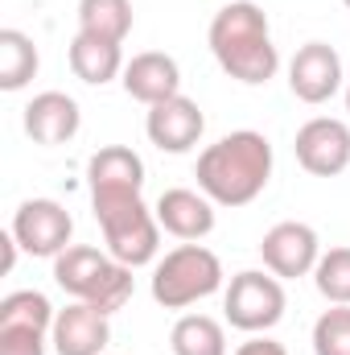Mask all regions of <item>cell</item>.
<instances>
[{
	"label": "cell",
	"mask_w": 350,
	"mask_h": 355,
	"mask_svg": "<svg viewBox=\"0 0 350 355\" xmlns=\"http://www.w3.org/2000/svg\"><path fill=\"white\" fill-rule=\"evenodd\" d=\"M194 178L214 207H248L272 182V141L256 128L227 132L198 153Z\"/></svg>",
	"instance_id": "cell-1"
},
{
	"label": "cell",
	"mask_w": 350,
	"mask_h": 355,
	"mask_svg": "<svg viewBox=\"0 0 350 355\" xmlns=\"http://www.w3.org/2000/svg\"><path fill=\"white\" fill-rule=\"evenodd\" d=\"M206 46L227 79L243 87H264L280 71V50L272 42V25L256 0H231L210 17Z\"/></svg>",
	"instance_id": "cell-2"
},
{
	"label": "cell",
	"mask_w": 350,
	"mask_h": 355,
	"mask_svg": "<svg viewBox=\"0 0 350 355\" xmlns=\"http://www.w3.org/2000/svg\"><path fill=\"white\" fill-rule=\"evenodd\" d=\"M54 285L62 293H71L75 302H87L103 314H116V310L128 306V297L136 289V277L107 248L71 244L62 257H54Z\"/></svg>",
	"instance_id": "cell-3"
},
{
	"label": "cell",
	"mask_w": 350,
	"mask_h": 355,
	"mask_svg": "<svg viewBox=\"0 0 350 355\" xmlns=\"http://www.w3.org/2000/svg\"><path fill=\"white\" fill-rule=\"evenodd\" d=\"M95 223L103 232V248L128 268L157 265L161 257V223L157 211L140 194H116V198H91Z\"/></svg>",
	"instance_id": "cell-4"
},
{
	"label": "cell",
	"mask_w": 350,
	"mask_h": 355,
	"mask_svg": "<svg viewBox=\"0 0 350 355\" xmlns=\"http://www.w3.org/2000/svg\"><path fill=\"white\" fill-rule=\"evenodd\" d=\"M227 285L223 261L206 244H177L153 265V302L165 310H190L206 297H214Z\"/></svg>",
	"instance_id": "cell-5"
},
{
	"label": "cell",
	"mask_w": 350,
	"mask_h": 355,
	"mask_svg": "<svg viewBox=\"0 0 350 355\" xmlns=\"http://www.w3.org/2000/svg\"><path fill=\"white\" fill-rule=\"evenodd\" d=\"M288 310L284 281L268 268H243L223 289V314L243 335H268Z\"/></svg>",
	"instance_id": "cell-6"
},
{
	"label": "cell",
	"mask_w": 350,
	"mask_h": 355,
	"mask_svg": "<svg viewBox=\"0 0 350 355\" xmlns=\"http://www.w3.org/2000/svg\"><path fill=\"white\" fill-rule=\"evenodd\" d=\"M8 232L17 236L21 252L29 257H62L71 248V236H75V219L71 211L58 202V198H25L8 223Z\"/></svg>",
	"instance_id": "cell-7"
},
{
	"label": "cell",
	"mask_w": 350,
	"mask_h": 355,
	"mask_svg": "<svg viewBox=\"0 0 350 355\" xmlns=\"http://www.w3.org/2000/svg\"><path fill=\"white\" fill-rule=\"evenodd\" d=\"M297 166L313 178H338L350 170V124L334 116H313L293 137Z\"/></svg>",
	"instance_id": "cell-8"
},
{
	"label": "cell",
	"mask_w": 350,
	"mask_h": 355,
	"mask_svg": "<svg viewBox=\"0 0 350 355\" xmlns=\"http://www.w3.org/2000/svg\"><path fill=\"white\" fill-rule=\"evenodd\" d=\"M264 268L276 272L280 281H297V277H313V268L322 261V240L309 223L301 219H284L276 227H268L260 240Z\"/></svg>",
	"instance_id": "cell-9"
},
{
	"label": "cell",
	"mask_w": 350,
	"mask_h": 355,
	"mask_svg": "<svg viewBox=\"0 0 350 355\" xmlns=\"http://www.w3.org/2000/svg\"><path fill=\"white\" fill-rule=\"evenodd\" d=\"M342 54L330 42H305L288 62V91L309 107L330 103L342 91Z\"/></svg>",
	"instance_id": "cell-10"
},
{
	"label": "cell",
	"mask_w": 350,
	"mask_h": 355,
	"mask_svg": "<svg viewBox=\"0 0 350 355\" xmlns=\"http://www.w3.org/2000/svg\"><path fill=\"white\" fill-rule=\"evenodd\" d=\"M21 124H25V137H29L33 145L54 149V145H66V141L79 137V128H83V107H79V99L66 95V91H42V95H33V99L25 103Z\"/></svg>",
	"instance_id": "cell-11"
},
{
	"label": "cell",
	"mask_w": 350,
	"mask_h": 355,
	"mask_svg": "<svg viewBox=\"0 0 350 355\" xmlns=\"http://www.w3.org/2000/svg\"><path fill=\"white\" fill-rule=\"evenodd\" d=\"M206 132V116L190 95H174L165 103H153L145 116V137L161 153H190Z\"/></svg>",
	"instance_id": "cell-12"
},
{
	"label": "cell",
	"mask_w": 350,
	"mask_h": 355,
	"mask_svg": "<svg viewBox=\"0 0 350 355\" xmlns=\"http://www.w3.org/2000/svg\"><path fill=\"white\" fill-rule=\"evenodd\" d=\"M153 211H157L161 232L181 240V244H202L214 232V202L202 190L169 186V190H161V198L153 202Z\"/></svg>",
	"instance_id": "cell-13"
},
{
	"label": "cell",
	"mask_w": 350,
	"mask_h": 355,
	"mask_svg": "<svg viewBox=\"0 0 350 355\" xmlns=\"http://www.w3.org/2000/svg\"><path fill=\"white\" fill-rule=\"evenodd\" d=\"M107 343H111V314L87 302H71L58 310L50 331V347L58 355H107Z\"/></svg>",
	"instance_id": "cell-14"
},
{
	"label": "cell",
	"mask_w": 350,
	"mask_h": 355,
	"mask_svg": "<svg viewBox=\"0 0 350 355\" xmlns=\"http://www.w3.org/2000/svg\"><path fill=\"white\" fill-rule=\"evenodd\" d=\"M120 83L128 91V99L153 107V103H165V99L181 95V67L165 50H140V54H132L124 62Z\"/></svg>",
	"instance_id": "cell-15"
},
{
	"label": "cell",
	"mask_w": 350,
	"mask_h": 355,
	"mask_svg": "<svg viewBox=\"0 0 350 355\" xmlns=\"http://www.w3.org/2000/svg\"><path fill=\"white\" fill-rule=\"evenodd\" d=\"M91 198H116V194H140L145 190V162L128 145H103L87 162Z\"/></svg>",
	"instance_id": "cell-16"
},
{
	"label": "cell",
	"mask_w": 350,
	"mask_h": 355,
	"mask_svg": "<svg viewBox=\"0 0 350 355\" xmlns=\"http://www.w3.org/2000/svg\"><path fill=\"white\" fill-rule=\"evenodd\" d=\"M66 58H71L75 79H83L87 87H103V83L124 75V50L116 42H103V37H91V33H75Z\"/></svg>",
	"instance_id": "cell-17"
},
{
	"label": "cell",
	"mask_w": 350,
	"mask_h": 355,
	"mask_svg": "<svg viewBox=\"0 0 350 355\" xmlns=\"http://www.w3.org/2000/svg\"><path fill=\"white\" fill-rule=\"evenodd\" d=\"M132 21H136L132 0H79V33L124 46L132 33Z\"/></svg>",
	"instance_id": "cell-18"
},
{
	"label": "cell",
	"mask_w": 350,
	"mask_h": 355,
	"mask_svg": "<svg viewBox=\"0 0 350 355\" xmlns=\"http://www.w3.org/2000/svg\"><path fill=\"white\" fill-rule=\"evenodd\" d=\"M42 58L25 29H0V91H21L33 83Z\"/></svg>",
	"instance_id": "cell-19"
},
{
	"label": "cell",
	"mask_w": 350,
	"mask_h": 355,
	"mask_svg": "<svg viewBox=\"0 0 350 355\" xmlns=\"http://www.w3.org/2000/svg\"><path fill=\"white\" fill-rule=\"evenodd\" d=\"M174 355H227V331L210 314H181L169 331Z\"/></svg>",
	"instance_id": "cell-20"
},
{
	"label": "cell",
	"mask_w": 350,
	"mask_h": 355,
	"mask_svg": "<svg viewBox=\"0 0 350 355\" xmlns=\"http://www.w3.org/2000/svg\"><path fill=\"white\" fill-rule=\"evenodd\" d=\"M58 310L50 306V297L42 289H12L0 297V327H37V331H54Z\"/></svg>",
	"instance_id": "cell-21"
},
{
	"label": "cell",
	"mask_w": 350,
	"mask_h": 355,
	"mask_svg": "<svg viewBox=\"0 0 350 355\" xmlns=\"http://www.w3.org/2000/svg\"><path fill=\"white\" fill-rule=\"evenodd\" d=\"M313 285L330 306H350V248H330L313 268Z\"/></svg>",
	"instance_id": "cell-22"
},
{
	"label": "cell",
	"mask_w": 350,
	"mask_h": 355,
	"mask_svg": "<svg viewBox=\"0 0 350 355\" xmlns=\"http://www.w3.org/2000/svg\"><path fill=\"white\" fill-rule=\"evenodd\" d=\"M313 355H350V306H330L313 322Z\"/></svg>",
	"instance_id": "cell-23"
},
{
	"label": "cell",
	"mask_w": 350,
	"mask_h": 355,
	"mask_svg": "<svg viewBox=\"0 0 350 355\" xmlns=\"http://www.w3.org/2000/svg\"><path fill=\"white\" fill-rule=\"evenodd\" d=\"M50 331L37 327H0V355H46Z\"/></svg>",
	"instance_id": "cell-24"
},
{
	"label": "cell",
	"mask_w": 350,
	"mask_h": 355,
	"mask_svg": "<svg viewBox=\"0 0 350 355\" xmlns=\"http://www.w3.org/2000/svg\"><path fill=\"white\" fill-rule=\"evenodd\" d=\"M231 355H288V352H284V343H276L268 335H252L248 343H239Z\"/></svg>",
	"instance_id": "cell-25"
},
{
	"label": "cell",
	"mask_w": 350,
	"mask_h": 355,
	"mask_svg": "<svg viewBox=\"0 0 350 355\" xmlns=\"http://www.w3.org/2000/svg\"><path fill=\"white\" fill-rule=\"evenodd\" d=\"M17 252H21L17 236L4 232V236H0V272H12V268H17Z\"/></svg>",
	"instance_id": "cell-26"
},
{
	"label": "cell",
	"mask_w": 350,
	"mask_h": 355,
	"mask_svg": "<svg viewBox=\"0 0 350 355\" xmlns=\"http://www.w3.org/2000/svg\"><path fill=\"white\" fill-rule=\"evenodd\" d=\"M347 112H350V87H347Z\"/></svg>",
	"instance_id": "cell-27"
},
{
	"label": "cell",
	"mask_w": 350,
	"mask_h": 355,
	"mask_svg": "<svg viewBox=\"0 0 350 355\" xmlns=\"http://www.w3.org/2000/svg\"><path fill=\"white\" fill-rule=\"evenodd\" d=\"M342 4H347V8H350V0H342Z\"/></svg>",
	"instance_id": "cell-28"
}]
</instances>
